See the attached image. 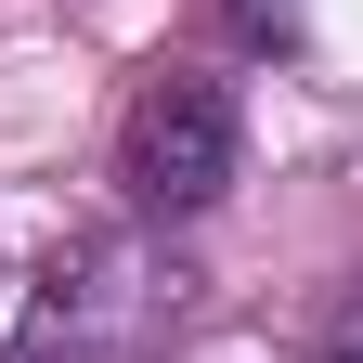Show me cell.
<instances>
[{
    "label": "cell",
    "instance_id": "obj_1",
    "mask_svg": "<svg viewBox=\"0 0 363 363\" xmlns=\"http://www.w3.org/2000/svg\"><path fill=\"white\" fill-rule=\"evenodd\" d=\"M182 325H195V272L156 234H78L39 272V298L13 325V363H156Z\"/></svg>",
    "mask_w": 363,
    "mask_h": 363
},
{
    "label": "cell",
    "instance_id": "obj_2",
    "mask_svg": "<svg viewBox=\"0 0 363 363\" xmlns=\"http://www.w3.org/2000/svg\"><path fill=\"white\" fill-rule=\"evenodd\" d=\"M234 104H220L208 78H156L143 104H130V130H117V182L143 195L156 220H195V208H220L234 195Z\"/></svg>",
    "mask_w": 363,
    "mask_h": 363
},
{
    "label": "cell",
    "instance_id": "obj_3",
    "mask_svg": "<svg viewBox=\"0 0 363 363\" xmlns=\"http://www.w3.org/2000/svg\"><path fill=\"white\" fill-rule=\"evenodd\" d=\"M337 363H363V311H350V325H337Z\"/></svg>",
    "mask_w": 363,
    "mask_h": 363
}]
</instances>
